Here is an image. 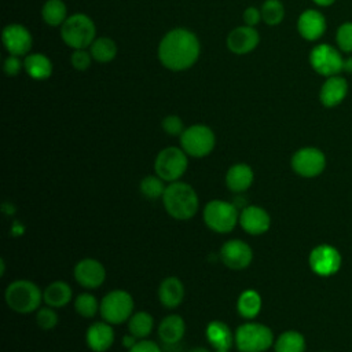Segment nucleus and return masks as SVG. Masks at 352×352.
I'll use <instances>...</instances> for the list:
<instances>
[{
    "instance_id": "nucleus-17",
    "label": "nucleus",
    "mask_w": 352,
    "mask_h": 352,
    "mask_svg": "<svg viewBox=\"0 0 352 352\" xmlns=\"http://www.w3.org/2000/svg\"><path fill=\"white\" fill-rule=\"evenodd\" d=\"M349 91V84L341 74L326 77L319 89V102L322 106L331 109L341 104Z\"/></svg>"
},
{
    "instance_id": "nucleus-41",
    "label": "nucleus",
    "mask_w": 352,
    "mask_h": 352,
    "mask_svg": "<svg viewBox=\"0 0 352 352\" xmlns=\"http://www.w3.org/2000/svg\"><path fill=\"white\" fill-rule=\"evenodd\" d=\"M261 11L256 7H248L245 11H243V21H245V25L248 26H256L260 21H261Z\"/></svg>"
},
{
    "instance_id": "nucleus-11",
    "label": "nucleus",
    "mask_w": 352,
    "mask_h": 352,
    "mask_svg": "<svg viewBox=\"0 0 352 352\" xmlns=\"http://www.w3.org/2000/svg\"><path fill=\"white\" fill-rule=\"evenodd\" d=\"M326 157L316 147H302L292 157L293 170L302 177H315L323 172Z\"/></svg>"
},
{
    "instance_id": "nucleus-33",
    "label": "nucleus",
    "mask_w": 352,
    "mask_h": 352,
    "mask_svg": "<svg viewBox=\"0 0 352 352\" xmlns=\"http://www.w3.org/2000/svg\"><path fill=\"white\" fill-rule=\"evenodd\" d=\"M164 182L165 180H162L158 175H148L140 180L139 190L148 199H157L160 197L162 198L166 188Z\"/></svg>"
},
{
    "instance_id": "nucleus-1",
    "label": "nucleus",
    "mask_w": 352,
    "mask_h": 352,
    "mask_svg": "<svg viewBox=\"0 0 352 352\" xmlns=\"http://www.w3.org/2000/svg\"><path fill=\"white\" fill-rule=\"evenodd\" d=\"M199 52L198 37L184 28L169 30L158 44V59L164 67L172 72L190 69L198 60Z\"/></svg>"
},
{
    "instance_id": "nucleus-12",
    "label": "nucleus",
    "mask_w": 352,
    "mask_h": 352,
    "mask_svg": "<svg viewBox=\"0 0 352 352\" xmlns=\"http://www.w3.org/2000/svg\"><path fill=\"white\" fill-rule=\"evenodd\" d=\"M309 267L320 276H330L336 274L341 267V256L338 250L331 245H318L309 253Z\"/></svg>"
},
{
    "instance_id": "nucleus-29",
    "label": "nucleus",
    "mask_w": 352,
    "mask_h": 352,
    "mask_svg": "<svg viewBox=\"0 0 352 352\" xmlns=\"http://www.w3.org/2000/svg\"><path fill=\"white\" fill-rule=\"evenodd\" d=\"M154 327L153 316L146 311H139L128 319V330L138 340H144L150 336Z\"/></svg>"
},
{
    "instance_id": "nucleus-3",
    "label": "nucleus",
    "mask_w": 352,
    "mask_h": 352,
    "mask_svg": "<svg viewBox=\"0 0 352 352\" xmlns=\"http://www.w3.org/2000/svg\"><path fill=\"white\" fill-rule=\"evenodd\" d=\"M7 305L16 314H30L38 308L43 298L40 287L28 279L11 282L4 293Z\"/></svg>"
},
{
    "instance_id": "nucleus-44",
    "label": "nucleus",
    "mask_w": 352,
    "mask_h": 352,
    "mask_svg": "<svg viewBox=\"0 0 352 352\" xmlns=\"http://www.w3.org/2000/svg\"><path fill=\"white\" fill-rule=\"evenodd\" d=\"M190 352H210V351L208 348H205V346H195Z\"/></svg>"
},
{
    "instance_id": "nucleus-32",
    "label": "nucleus",
    "mask_w": 352,
    "mask_h": 352,
    "mask_svg": "<svg viewBox=\"0 0 352 352\" xmlns=\"http://www.w3.org/2000/svg\"><path fill=\"white\" fill-rule=\"evenodd\" d=\"M260 11L263 21L270 26L279 25L285 18V7L280 0H265Z\"/></svg>"
},
{
    "instance_id": "nucleus-21",
    "label": "nucleus",
    "mask_w": 352,
    "mask_h": 352,
    "mask_svg": "<svg viewBox=\"0 0 352 352\" xmlns=\"http://www.w3.org/2000/svg\"><path fill=\"white\" fill-rule=\"evenodd\" d=\"M206 340L212 345L214 352H230L232 342H234V334L231 333V329L221 320H212L208 323L206 330Z\"/></svg>"
},
{
    "instance_id": "nucleus-38",
    "label": "nucleus",
    "mask_w": 352,
    "mask_h": 352,
    "mask_svg": "<svg viewBox=\"0 0 352 352\" xmlns=\"http://www.w3.org/2000/svg\"><path fill=\"white\" fill-rule=\"evenodd\" d=\"M91 60H92L91 52L87 50H74L70 56L72 66L80 72L87 70L91 66Z\"/></svg>"
},
{
    "instance_id": "nucleus-2",
    "label": "nucleus",
    "mask_w": 352,
    "mask_h": 352,
    "mask_svg": "<svg viewBox=\"0 0 352 352\" xmlns=\"http://www.w3.org/2000/svg\"><path fill=\"white\" fill-rule=\"evenodd\" d=\"M162 204L168 214L176 220H188L198 212L199 199L195 190L184 182H172L166 186Z\"/></svg>"
},
{
    "instance_id": "nucleus-16",
    "label": "nucleus",
    "mask_w": 352,
    "mask_h": 352,
    "mask_svg": "<svg viewBox=\"0 0 352 352\" xmlns=\"http://www.w3.org/2000/svg\"><path fill=\"white\" fill-rule=\"evenodd\" d=\"M74 279L85 289H96L106 279V270L102 263L95 258L87 257L80 260L73 270Z\"/></svg>"
},
{
    "instance_id": "nucleus-8",
    "label": "nucleus",
    "mask_w": 352,
    "mask_h": 352,
    "mask_svg": "<svg viewBox=\"0 0 352 352\" xmlns=\"http://www.w3.org/2000/svg\"><path fill=\"white\" fill-rule=\"evenodd\" d=\"M188 160L182 147L169 146L162 148L154 161L155 173L165 182H177L187 170Z\"/></svg>"
},
{
    "instance_id": "nucleus-10",
    "label": "nucleus",
    "mask_w": 352,
    "mask_h": 352,
    "mask_svg": "<svg viewBox=\"0 0 352 352\" xmlns=\"http://www.w3.org/2000/svg\"><path fill=\"white\" fill-rule=\"evenodd\" d=\"M216 144L213 131L202 124H195L184 129L180 135V146L187 155L202 158L212 153Z\"/></svg>"
},
{
    "instance_id": "nucleus-5",
    "label": "nucleus",
    "mask_w": 352,
    "mask_h": 352,
    "mask_svg": "<svg viewBox=\"0 0 352 352\" xmlns=\"http://www.w3.org/2000/svg\"><path fill=\"white\" fill-rule=\"evenodd\" d=\"M234 341L239 352H264L272 346L274 334L263 323L248 322L236 329Z\"/></svg>"
},
{
    "instance_id": "nucleus-37",
    "label": "nucleus",
    "mask_w": 352,
    "mask_h": 352,
    "mask_svg": "<svg viewBox=\"0 0 352 352\" xmlns=\"http://www.w3.org/2000/svg\"><path fill=\"white\" fill-rule=\"evenodd\" d=\"M161 126H162L164 132H166L170 136H180L184 132V129H186L182 118L179 116H175V114L166 116L162 120Z\"/></svg>"
},
{
    "instance_id": "nucleus-39",
    "label": "nucleus",
    "mask_w": 352,
    "mask_h": 352,
    "mask_svg": "<svg viewBox=\"0 0 352 352\" xmlns=\"http://www.w3.org/2000/svg\"><path fill=\"white\" fill-rule=\"evenodd\" d=\"M3 69L6 72L7 76L10 77H14V76H18L21 73V70L23 69V62H21L19 56L16 55H10L6 58L4 60V65H3Z\"/></svg>"
},
{
    "instance_id": "nucleus-6",
    "label": "nucleus",
    "mask_w": 352,
    "mask_h": 352,
    "mask_svg": "<svg viewBox=\"0 0 352 352\" xmlns=\"http://www.w3.org/2000/svg\"><path fill=\"white\" fill-rule=\"evenodd\" d=\"M202 214L206 227L219 234L231 232L239 223V212L235 204L223 199L209 201Z\"/></svg>"
},
{
    "instance_id": "nucleus-35",
    "label": "nucleus",
    "mask_w": 352,
    "mask_h": 352,
    "mask_svg": "<svg viewBox=\"0 0 352 352\" xmlns=\"http://www.w3.org/2000/svg\"><path fill=\"white\" fill-rule=\"evenodd\" d=\"M336 44L342 54H352V21H345L337 28Z\"/></svg>"
},
{
    "instance_id": "nucleus-26",
    "label": "nucleus",
    "mask_w": 352,
    "mask_h": 352,
    "mask_svg": "<svg viewBox=\"0 0 352 352\" xmlns=\"http://www.w3.org/2000/svg\"><path fill=\"white\" fill-rule=\"evenodd\" d=\"M72 287L63 280H54L43 292L44 302L52 308H62L72 300Z\"/></svg>"
},
{
    "instance_id": "nucleus-19",
    "label": "nucleus",
    "mask_w": 352,
    "mask_h": 352,
    "mask_svg": "<svg viewBox=\"0 0 352 352\" xmlns=\"http://www.w3.org/2000/svg\"><path fill=\"white\" fill-rule=\"evenodd\" d=\"M239 226L250 235H261L268 231L271 217L265 209L256 205H248L239 212Z\"/></svg>"
},
{
    "instance_id": "nucleus-9",
    "label": "nucleus",
    "mask_w": 352,
    "mask_h": 352,
    "mask_svg": "<svg viewBox=\"0 0 352 352\" xmlns=\"http://www.w3.org/2000/svg\"><path fill=\"white\" fill-rule=\"evenodd\" d=\"M133 298L126 290L116 289L109 292L99 305L100 316L110 324H120L132 316Z\"/></svg>"
},
{
    "instance_id": "nucleus-31",
    "label": "nucleus",
    "mask_w": 352,
    "mask_h": 352,
    "mask_svg": "<svg viewBox=\"0 0 352 352\" xmlns=\"http://www.w3.org/2000/svg\"><path fill=\"white\" fill-rule=\"evenodd\" d=\"M275 352H304L305 340L304 336L294 330L283 331L275 341Z\"/></svg>"
},
{
    "instance_id": "nucleus-30",
    "label": "nucleus",
    "mask_w": 352,
    "mask_h": 352,
    "mask_svg": "<svg viewBox=\"0 0 352 352\" xmlns=\"http://www.w3.org/2000/svg\"><path fill=\"white\" fill-rule=\"evenodd\" d=\"M94 60L99 63L111 62L117 55V44L110 37H96L89 47Z\"/></svg>"
},
{
    "instance_id": "nucleus-42",
    "label": "nucleus",
    "mask_w": 352,
    "mask_h": 352,
    "mask_svg": "<svg viewBox=\"0 0 352 352\" xmlns=\"http://www.w3.org/2000/svg\"><path fill=\"white\" fill-rule=\"evenodd\" d=\"M314 4H316L318 7H330L333 6L337 0H312Z\"/></svg>"
},
{
    "instance_id": "nucleus-20",
    "label": "nucleus",
    "mask_w": 352,
    "mask_h": 352,
    "mask_svg": "<svg viewBox=\"0 0 352 352\" xmlns=\"http://www.w3.org/2000/svg\"><path fill=\"white\" fill-rule=\"evenodd\" d=\"M85 341L91 351L106 352L114 342V330L107 322H95L87 329Z\"/></svg>"
},
{
    "instance_id": "nucleus-25",
    "label": "nucleus",
    "mask_w": 352,
    "mask_h": 352,
    "mask_svg": "<svg viewBox=\"0 0 352 352\" xmlns=\"http://www.w3.org/2000/svg\"><path fill=\"white\" fill-rule=\"evenodd\" d=\"M23 69L30 78L37 81L47 80L52 74V63L50 58L41 52H32L25 55Z\"/></svg>"
},
{
    "instance_id": "nucleus-23",
    "label": "nucleus",
    "mask_w": 352,
    "mask_h": 352,
    "mask_svg": "<svg viewBox=\"0 0 352 352\" xmlns=\"http://www.w3.org/2000/svg\"><path fill=\"white\" fill-rule=\"evenodd\" d=\"M186 333V323L180 315L165 316L158 326V337L165 345H176Z\"/></svg>"
},
{
    "instance_id": "nucleus-27",
    "label": "nucleus",
    "mask_w": 352,
    "mask_h": 352,
    "mask_svg": "<svg viewBox=\"0 0 352 352\" xmlns=\"http://www.w3.org/2000/svg\"><path fill=\"white\" fill-rule=\"evenodd\" d=\"M236 309L245 319L256 318L261 309V296L253 289L243 290L238 297Z\"/></svg>"
},
{
    "instance_id": "nucleus-7",
    "label": "nucleus",
    "mask_w": 352,
    "mask_h": 352,
    "mask_svg": "<svg viewBox=\"0 0 352 352\" xmlns=\"http://www.w3.org/2000/svg\"><path fill=\"white\" fill-rule=\"evenodd\" d=\"M308 60L312 70L322 77H331L344 72L345 58L342 56V52L327 43L316 44L309 51Z\"/></svg>"
},
{
    "instance_id": "nucleus-14",
    "label": "nucleus",
    "mask_w": 352,
    "mask_h": 352,
    "mask_svg": "<svg viewBox=\"0 0 352 352\" xmlns=\"http://www.w3.org/2000/svg\"><path fill=\"white\" fill-rule=\"evenodd\" d=\"M1 40L8 54L16 56L28 55L33 44L30 32L19 23L7 25L1 33Z\"/></svg>"
},
{
    "instance_id": "nucleus-36",
    "label": "nucleus",
    "mask_w": 352,
    "mask_h": 352,
    "mask_svg": "<svg viewBox=\"0 0 352 352\" xmlns=\"http://www.w3.org/2000/svg\"><path fill=\"white\" fill-rule=\"evenodd\" d=\"M36 322H37V326L43 330H51L54 329L56 324H58V315L56 312L54 311L52 307H44V308H40L36 314Z\"/></svg>"
},
{
    "instance_id": "nucleus-43",
    "label": "nucleus",
    "mask_w": 352,
    "mask_h": 352,
    "mask_svg": "<svg viewBox=\"0 0 352 352\" xmlns=\"http://www.w3.org/2000/svg\"><path fill=\"white\" fill-rule=\"evenodd\" d=\"M344 72L352 73V56H348L344 62Z\"/></svg>"
},
{
    "instance_id": "nucleus-13",
    "label": "nucleus",
    "mask_w": 352,
    "mask_h": 352,
    "mask_svg": "<svg viewBox=\"0 0 352 352\" xmlns=\"http://www.w3.org/2000/svg\"><path fill=\"white\" fill-rule=\"evenodd\" d=\"M220 260L227 268L241 271L250 265L253 260V252L245 241L230 239L223 243L220 249Z\"/></svg>"
},
{
    "instance_id": "nucleus-24",
    "label": "nucleus",
    "mask_w": 352,
    "mask_h": 352,
    "mask_svg": "<svg viewBox=\"0 0 352 352\" xmlns=\"http://www.w3.org/2000/svg\"><path fill=\"white\" fill-rule=\"evenodd\" d=\"M253 169L248 164H235L226 173L227 188L232 192H243L253 183Z\"/></svg>"
},
{
    "instance_id": "nucleus-34",
    "label": "nucleus",
    "mask_w": 352,
    "mask_h": 352,
    "mask_svg": "<svg viewBox=\"0 0 352 352\" xmlns=\"http://www.w3.org/2000/svg\"><path fill=\"white\" fill-rule=\"evenodd\" d=\"M100 302L91 293H81L74 298V309L82 318H94L99 311Z\"/></svg>"
},
{
    "instance_id": "nucleus-28",
    "label": "nucleus",
    "mask_w": 352,
    "mask_h": 352,
    "mask_svg": "<svg viewBox=\"0 0 352 352\" xmlns=\"http://www.w3.org/2000/svg\"><path fill=\"white\" fill-rule=\"evenodd\" d=\"M41 18L48 26H62L67 19V7L63 0H47L41 8Z\"/></svg>"
},
{
    "instance_id": "nucleus-40",
    "label": "nucleus",
    "mask_w": 352,
    "mask_h": 352,
    "mask_svg": "<svg viewBox=\"0 0 352 352\" xmlns=\"http://www.w3.org/2000/svg\"><path fill=\"white\" fill-rule=\"evenodd\" d=\"M128 352H162V349L150 340H139L133 346L128 349Z\"/></svg>"
},
{
    "instance_id": "nucleus-4",
    "label": "nucleus",
    "mask_w": 352,
    "mask_h": 352,
    "mask_svg": "<svg viewBox=\"0 0 352 352\" xmlns=\"http://www.w3.org/2000/svg\"><path fill=\"white\" fill-rule=\"evenodd\" d=\"M94 21L85 14H73L60 26L63 43L73 50H87L96 38Z\"/></svg>"
},
{
    "instance_id": "nucleus-22",
    "label": "nucleus",
    "mask_w": 352,
    "mask_h": 352,
    "mask_svg": "<svg viewBox=\"0 0 352 352\" xmlns=\"http://www.w3.org/2000/svg\"><path fill=\"white\" fill-rule=\"evenodd\" d=\"M160 302L166 308H176L184 298V286L177 276H168L162 279L158 287Z\"/></svg>"
},
{
    "instance_id": "nucleus-18",
    "label": "nucleus",
    "mask_w": 352,
    "mask_h": 352,
    "mask_svg": "<svg viewBox=\"0 0 352 352\" xmlns=\"http://www.w3.org/2000/svg\"><path fill=\"white\" fill-rule=\"evenodd\" d=\"M260 43L258 32L253 26H238L232 29L226 40L227 48L235 55H245L252 52Z\"/></svg>"
},
{
    "instance_id": "nucleus-15",
    "label": "nucleus",
    "mask_w": 352,
    "mask_h": 352,
    "mask_svg": "<svg viewBox=\"0 0 352 352\" xmlns=\"http://www.w3.org/2000/svg\"><path fill=\"white\" fill-rule=\"evenodd\" d=\"M327 29L326 16L315 8L304 10L297 19V32L307 41H318Z\"/></svg>"
}]
</instances>
